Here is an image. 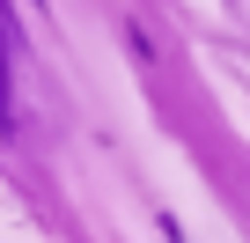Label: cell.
Here are the masks:
<instances>
[]
</instances>
